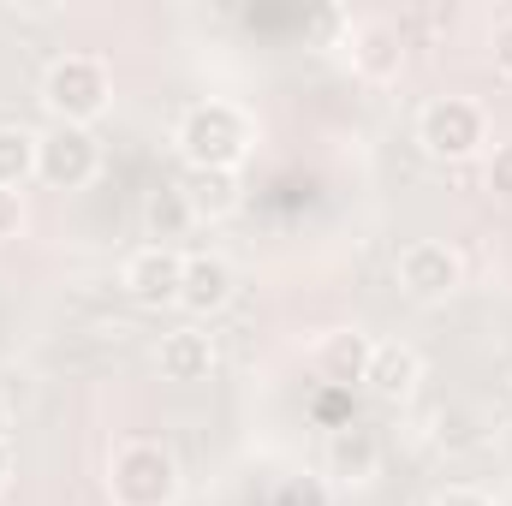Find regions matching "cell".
<instances>
[{
    "label": "cell",
    "instance_id": "8992f818",
    "mask_svg": "<svg viewBox=\"0 0 512 506\" xmlns=\"http://www.w3.org/2000/svg\"><path fill=\"white\" fill-rule=\"evenodd\" d=\"M393 280H399V292L405 298H417V304H441V298H453L459 286H465V262L453 245H441V239H411L399 262H393Z\"/></svg>",
    "mask_w": 512,
    "mask_h": 506
},
{
    "label": "cell",
    "instance_id": "d6986e66",
    "mask_svg": "<svg viewBox=\"0 0 512 506\" xmlns=\"http://www.w3.org/2000/svg\"><path fill=\"white\" fill-rule=\"evenodd\" d=\"M489 60H495V72L512 84V18H495V30H489Z\"/></svg>",
    "mask_w": 512,
    "mask_h": 506
},
{
    "label": "cell",
    "instance_id": "7a4b0ae2",
    "mask_svg": "<svg viewBox=\"0 0 512 506\" xmlns=\"http://www.w3.org/2000/svg\"><path fill=\"white\" fill-rule=\"evenodd\" d=\"M114 102V78H108V60L96 54H60L48 60L42 72V108L54 114V126H90L102 120Z\"/></svg>",
    "mask_w": 512,
    "mask_h": 506
},
{
    "label": "cell",
    "instance_id": "30bf717a",
    "mask_svg": "<svg viewBox=\"0 0 512 506\" xmlns=\"http://www.w3.org/2000/svg\"><path fill=\"white\" fill-rule=\"evenodd\" d=\"M233 292H239V274H233V262L215 251H197L185 256V280H179V310L185 316H215V310H227L233 304Z\"/></svg>",
    "mask_w": 512,
    "mask_h": 506
},
{
    "label": "cell",
    "instance_id": "5b68a950",
    "mask_svg": "<svg viewBox=\"0 0 512 506\" xmlns=\"http://www.w3.org/2000/svg\"><path fill=\"white\" fill-rule=\"evenodd\" d=\"M102 173V143L90 126H54L36 137V179L54 191H84Z\"/></svg>",
    "mask_w": 512,
    "mask_h": 506
},
{
    "label": "cell",
    "instance_id": "ba28073f",
    "mask_svg": "<svg viewBox=\"0 0 512 506\" xmlns=\"http://www.w3.org/2000/svg\"><path fill=\"white\" fill-rule=\"evenodd\" d=\"M179 280H185V256L167 251V245H143V251H131L126 268H120L126 298L131 304H149V310L173 304V298H179Z\"/></svg>",
    "mask_w": 512,
    "mask_h": 506
},
{
    "label": "cell",
    "instance_id": "e0dca14e",
    "mask_svg": "<svg viewBox=\"0 0 512 506\" xmlns=\"http://www.w3.org/2000/svg\"><path fill=\"white\" fill-rule=\"evenodd\" d=\"M483 185H489L501 203H512V143H495V155H489V167H483Z\"/></svg>",
    "mask_w": 512,
    "mask_h": 506
},
{
    "label": "cell",
    "instance_id": "8fae6325",
    "mask_svg": "<svg viewBox=\"0 0 512 506\" xmlns=\"http://www.w3.org/2000/svg\"><path fill=\"white\" fill-rule=\"evenodd\" d=\"M370 352H376V340L364 328H334V334H322L310 346V370L322 381H334V387H352V381H364V370H370Z\"/></svg>",
    "mask_w": 512,
    "mask_h": 506
},
{
    "label": "cell",
    "instance_id": "52a82bcc",
    "mask_svg": "<svg viewBox=\"0 0 512 506\" xmlns=\"http://www.w3.org/2000/svg\"><path fill=\"white\" fill-rule=\"evenodd\" d=\"M322 471L340 483V489H364L382 477V435L370 423H334L328 429V447H322Z\"/></svg>",
    "mask_w": 512,
    "mask_h": 506
},
{
    "label": "cell",
    "instance_id": "7402d4cb",
    "mask_svg": "<svg viewBox=\"0 0 512 506\" xmlns=\"http://www.w3.org/2000/svg\"><path fill=\"white\" fill-rule=\"evenodd\" d=\"M6 483H12V447L0 441V495H6Z\"/></svg>",
    "mask_w": 512,
    "mask_h": 506
},
{
    "label": "cell",
    "instance_id": "277c9868",
    "mask_svg": "<svg viewBox=\"0 0 512 506\" xmlns=\"http://www.w3.org/2000/svg\"><path fill=\"white\" fill-rule=\"evenodd\" d=\"M417 143H423L435 161H471V155L489 143V114H483L471 96H435V102L417 114Z\"/></svg>",
    "mask_w": 512,
    "mask_h": 506
},
{
    "label": "cell",
    "instance_id": "3957f363",
    "mask_svg": "<svg viewBox=\"0 0 512 506\" xmlns=\"http://www.w3.org/2000/svg\"><path fill=\"white\" fill-rule=\"evenodd\" d=\"M108 501L114 506H173L179 501V459L161 441H120L108 459Z\"/></svg>",
    "mask_w": 512,
    "mask_h": 506
},
{
    "label": "cell",
    "instance_id": "7c38bea8",
    "mask_svg": "<svg viewBox=\"0 0 512 506\" xmlns=\"http://www.w3.org/2000/svg\"><path fill=\"white\" fill-rule=\"evenodd\" d=\"M417 381H423V358H417V346H405V340H376L370 370H364V387H370L376 399H411Z\"/></svg>",
    "mask_w": 512,
    "mask_h": 506
},
{
    "label": "cell",
    "instance_id": "2e32d148",
    "mask_svg": "<svg viewBox=\"0 0 512 506\" xmlns=\"http://www.w3.org/2000/svg\"><path fill=\"white\" fill-rule=\"evenodd\" d=\"M24 179H36V131L0 126V191H24Z\"/></svg>",
    "mask_w": 512,
    "mask_h": 506
},
{
    "label": "cell",
    "instance_id": "9c48e42d",
    "mask_svg": "<svg viewBox=\"0 0 512 506\" xmlns=\"http://www.w3.org/2000/svg\"><path fill=\"white\" fill-rule=\"evenodd\" d=\"M346 48H352V72H358L364 84H393V78L405 72V36H399V24H387V18L352 24V30H346Z\"/></svg>",
    "mask_w": 512,
    "mask_h": 506
},
{
    "label": "cell",
    "instance_id": "4fadbf2b",
    "mask_svg": "<svg viewBox=\"0 0 512 506\" xmlns=\"http://www.w3.org/2000/svg\"><path fill=\"white\" fill-rule=\"evenodd\" d=\"M155 364L167 381H209L215 376V340L203 328H173V334H161Z\"/></svg>",
    "mask_w": 512,
    "mask_h": 506
},
{
    "label": "cell",
    "instance_id": "ac0fdd59",
    "mask_svg": "<svg viewBox=\"0 0 512 506\" xmlns=\"http://www.w3.org/2000/svg\"><path fill=\"white\" fill-rule=\"evenodd\" d=\"M24 221H30L24 191H0V245H6V239H18V233H24Z\"/></svg>",
    "mask_w": 512,
    "mask_h": 506
},
{
    "label": "cell",
    "instance_id": "5bb4252c",
    "mask_svg": "<svg viewBox=\"0 0 512 506\" xmlns=\"http://www.w3.org/2000/svg\"><path fill=\"white\" fill-rule=\"evenodd\" d=\"M179 191H185V203H191L197 221H227L245 203L239 197V173H215V167H185Z\"/></svg>",
    "mask_w": 512,
    "mask_h": 506
},
{
    "label": "cell",
    "instance_id": "9a60e30c",
    "mask_svg": "<svg viewBox=\"0 0 512 506\" xmlns=\"http://www.w3.org/2000/svg\"><path fill=\"white\" fill-rule=\"evenodd\" d=\"M191 227H197V215H191V203H185L179 185H161V191L143 197V233H149V245H167L173 251Z\"/></svg>",
    "mask_w": 512,
    "mask_h": 506
},
{
    "label": "cell",
    "instance_id": "6da1fadb",
    "mask_svg": "<svg viewBox=\"0 0 512 506\" xmlns=\"http://www.w3.org/2000/svg\"><path fill=\"white\" fill-rule=\"evenodd\" d=\"M173 143H179L185 167L239 173V167H245V155H251V120H245V108H233V102H215V96H209V102H197V108H185V114H179Z\"/></svg>",
    "mask_w": 512,
    "mask_h": 506
},
{
    "label": "cell",
    "instance_id": "603a6c76",
    "mask_svg": "<svg viewBox=\"0 0 512 506\" xmlns=\"http://www.w3.org/2000/svg\"><path fill=\"white\" fill-rule=\"evenodd\" d=\"M12 435V405H6V393H0V441Z\"/></svg>",
    "mask_w": 512,
    "mask_h": 506
},
{
    "label": "cell",
    "instance_id": "44dd1931",
    "mask_svg": "<svg viewBox=\"0 0 512 506\" xmlns=\"http://www.w3.org/2000/svg\"><path fill=\"white\" fill-rule=\"evenodd\" d=\"M280 506H328V495H322V483H292L280 495Z\"/></svg>",
    "mask_w": 512,
    "mask_h": 506
},
{
    "label": "cell",
    "instance_id": "ffe728a7",
    "mask_svg": "<svg viewBox=\"0 0 512 506\" xmlns=\"http://www.w3.org/2000/svg\"><path fill=\"white\" fill-rule=\"evenodd\" d=\"M429 506H501L495 495H483V489H471V483H453V489H441Z\"/></svg>",
    "mask_w": 512,
    "mask_h": 506
}]
</instances>
